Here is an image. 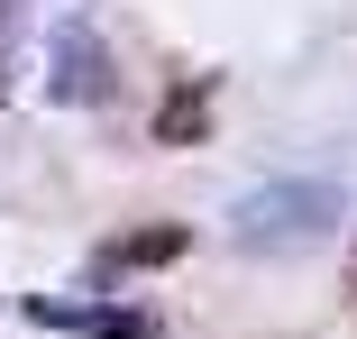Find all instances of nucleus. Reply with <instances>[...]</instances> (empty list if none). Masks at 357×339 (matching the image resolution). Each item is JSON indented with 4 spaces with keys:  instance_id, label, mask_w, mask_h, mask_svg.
Here are the masks:
<instances>
[{
    "instance_id": "f257e3e1",
    "label": "nucleus",
    "mask_w": 357,
    "mask_h": 339,
    "mask_svg": "<svg viewBox=\"0 0 357 339\" xmlns=\"http://www.w3.org/2000/svg\"><path fill=\"white\" fill-rule=\"evenodd\" d=\"M339 211H348L339 183H266V193H248L238 211H229V239H238L248 257H257V248H312Z\"/></svg>"
},
{
    "instance_id": "f03ea898",
    "label": "nucleus",
    "mask_w": 357,
    "mask_h": 339,
    "mask_svg": "<svg viewBox=\"0 0 357 339\" xmlns=\"http://www.w3.org/2000/svg\"><path fill=\"white\" fill-rule=\"evenodd\" d=\"M28 321H55V330H92V339H147L156 312H119V303H64V294H37Z\"/></svg>"
},
{
    "instance_id": "7ed1b4c3",
    "label": "nucleus",
    "mask_w": 357,
    "mask_h": 339,
    "mask_svg": "<svg viewBox=\"0 0 357 339\" xmlns=\"http://www.w3.org/2000/svg\"><path fill=\"white\" fill-rule=\"evenodd\" d=\"M101 92H110V55H101V37L64 28V37H55V101H101Z\"/></svg>"
},
{
    "instance_id": "20e7f679",
    "label": "nucleus",
    "mask_w": 357,
    "mask_h": 339,
    "mask_svg": "<svg viewBox=\"0 0 357 339\" xmlns=\"http://www.w3.org/2000/svg\"><path fill=\"white\" fill-rule=\"evenodd\" d=\"M165 257H183V229L165 220V229H128V239H110L92 266H101V276H128V266H165Z\"/></svg>"
},
{
    "instance_id": "39448f33",
    "label": "nucleus",
    "mask_w": 357,
    "mask_h": 339,
    "mask_svg": "<svg viewBox=\"0 0 357 339\" xmlns=\"http://www.w3.org/2000/svg\"><path fill=\"white\" fill-rule=\"evenodd\" d=\"M202 128H211V83H183V92L156 110V138H165V147H183V138H202Z\"/></svg>"
},
{
    "instance_id": "423d86ee",
    "label": "nucleus",
    "mask_w": 357,
    "mask_h": 339,
    "mask_svg": "<svg viewBox=\"0 0 357 339\" xmlns=\"http://www.w3.org/2000/svg\"><path fill=\"white\" fill-rule=\"evenodd\" d=\"M0 28H10V0H0Z\"/></svg>"
},
{
    "instance_id": "0eeeda50",
    "label": "nucleus",
    "mask_w": 357,
    "mask_h": 339,
    "mask_svg": "<svg viewBox=\"0 0 357 339\" xmlns=\"http://www.w3.org/2000/svg\"><path fill=\"white\" fill-rule=\"evenodd\" d=\"M348 294H357V266H348Z\"/></svg>"
}]
</instances>
